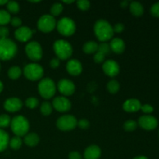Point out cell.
<instances>
[{"mask_svg": "<svg viewBox=\"0 0 159 159\" xmlns=\"http://www.w3.org/2000/svg\"><path fill=\"white\" fill-rule=\"evenodd\" d=\"M94 32L99 41L105 42L113 37V26L105 20H99L94 25Z\"/></svg>", "mask_w": 159, "mask_h": 159, "instance_id": "cell-1", "label": "cell"}, {"mask_svg": "<svg viewBox=\"0 0 159 159\" xmlns=\"http://www.w3.org/2000/svg\"><path fill=\"white\" fill-rule=\"evenodd\" d=\"M17 53V46L9 38L0 39V60L8 61L13 58Z\"/></svg>", "mask_w": 159, "mask_h": 159, "instance_id": "cell-2", "label": "cell"}, {"mask_svg": "<svg viewBox=\"0 0 159 159\" xmlns=\"http://www.w3.org/2000/svg\"><path fill=\"white\" fill-rule=\"evenodd\" d=\"M11 129L16 136L23 137L27 134L30 129V123L25 116L19 115L11 120Z\"/></svg>", "mask_w": 159, "mask_h": 159, "instance_id": "cell-3", "label": "cell"}, {"mask_svg": "<svg viewBox=\"0 0 159 159\" xmlns=\"http://www.w3.org/2000/svg\"><path fill=\"white\" fill-rule=\"evenodd\" d=\"M54 51L58 59L66 60L71 56L73 49L69 42L65 40H58L54 42Z\"/></svg>", "mask_w": 159, "mask_h": 159, "instance_id": "cell-4", "label": "cell"}, {"mask_svg": "<svg viewBox=\"0 0 159 159\" xmlns=\"http://www.w3.org/2000/svg\"><path fill=\"white\" fill-rule=\"evenodd\" d=\"M38 92L45 99H49L54 96L56 86L54 81L49 78H45L40 81L38 84Z\"/></svg>", "mask_w": 159, "mask_h": 159, "instance_id": "cell-5", "label": "cell"}, {"mask_svg": "<svg viewBox=\"0 0 159 159\" xmlns=\"http://www.w3.org/2000/svg\"><path fill=\"white\" fill-rule=\"evenodd\" d=\"M57 29L59 34L65 37L73 35L75 32L76 26L75 22L69 17H63L57 22Z\"/></svg>", "mask_w": 159, "mask_h": 159, "instance_id": "cell-6", "label": "cell"}, {"mask_svg": "<svg viewBox=\"0 0 159 159\" xmlns=\"http://www.w3.org/2000/svg\"><path fill=\"white\" fill-rule=\"evenodd\" d=\"M23 74L26 79L30 81L40 80L43 75V68L38 64L31 63L24 67Z\"/></svg>", "mask_w": 159, "mask_h": 159, "instance_id": "cell-7", "label": "cell"}, {"mask_svg": "<svg viewBox=\"0 0 159 159\" xmlns=\"http://www.w3.org/2000/svg\"><path fill=\"white\" fill-rule=\"evenodd\" d=\"M78 120L72 115H64L57 119L56 125L61 131H70L77 126Z\"/></svg>", "mask_w": 159, "mask_h": 159, "instance_id": "cell-8", "label": "cell"}, {"mask_svg": "<svg viewBox=\"0 0 159 159\" xmlns=\"http://www.w3.org/2000/svg\"><path fill=\"white\" fill-rule=\"evenodd\" d=\"M25 51L27 57L34 61H40L43 55L41 46L37 41H32L27 43L25 48Z\"/></svg>", "mask_w": 159, "mask_h": 159, "instance_id": "cell-9", "label": "cell"}, {"mask_svg": "<svg viewBox=\"0 0 159 159\" xmlns=\"http://www.w3.org/2000/svg\"><path fill=\"white\" fill-rule=\"evenodd\" d=\"M56 20L51 15H43L40 17L37 22V27L39 30L43 33H50L55 28Z\"/></svg>", "mask_w": 159, "mask_h": 159, "instance_id": "cell-10", "label": "cell"}, {"mask_svg": "<svg viewBox=\"0 0 159 159\" xmlns=\"http://www.w3.org/2000/svg\"><path fill=\"white\" fill-rule=\"evenodd\" d=\"M158 120L155 116L150 115H144L138 120V124L141 128L146 130H155L158 126Z\"/></svg>", "mask_w": 159, "mask_h": 159, "instance_id": "cell-11", "label": "cell"}, {"mask_svg": "<svg viewBox=\"0 0 159 159\" xmlns=\"http://www.w3.org/2000/svg\"><path fill=\"white\" fill-rule=\"evenodd\" d=\"M52 107L60 113H65L70 110L71 103L65 96H58L54 99L52 102Z\"/></svg>", "mask_w": 159, "mask_h": 159, "instance_id": "cell-12", "label": "cell"}, {"mask_svg": "<svg viewBox=\"0 0 159 159\" xmlns=\"http://www.w3.org/2000/svg\"><path fill=\"white\" fill-rule=\"evenodd\" d=\"M57 89L62 95L65 96H69L75 93V85L69 79H63L58 82Z\"/></svg>", "mask_w": 159, "mask_h": 159, "instance_id": "cell-13", "label": "cell"}, {"mask_svg": "<svg viewBox=\"0 0 159 159\" xmlns=\"http://www.w3.org/2000/svg\"><path fill=\"white\" fill-rule=\"evenodd\" d=\"M102 70L107 75L110 77H115L119 74L120 66L115 61L108 60L102 65Z\"/></svg>", "mask_w": 159, "mask_h": 159, "instance_id": "cell-14", "label": "cell"}, {"mask_svg": "<svg viewBox=\"0 0 159 159\" xmlns=\"http://www.w3.org/2000/svg\"><path fill=\"white\" fill-rule=\"evenodd\" d=\"M34 30L27 26H20L15 31V37L20 42H26L32 37Z\"/></svg>", "mask_w": 159, "mask_h": 159, "instance_id": "cell-15", "label": "cell"}, {"mask_svg": "<svg viewBox=\"0 0 159 159\" xmlns=\"http://www.w3.org/2000/svg\"><path fill=\"white\" fill-rule=\"evenodd\" d=\"M23 107V102L19 98L12 97L6 99L4 102V108L6 111L15 113L19 111Z\"/></svg>", "mask_w": 159, "mask_h": 159, "instance_id": "cell-16", "label": "cell"}, {"mask_svg": "<svg viewBox=\"0 0 159 159\" xmlns=\"http://www.w3.org/2000/svg\"><path fill=\"white\" fill-rule=\"evenodd\" d=\"M67 71L72 76H78L82 73V65L79 61L76 59L70 60L66 65Z\"/></svg>", "mask_w": 159, "mask_h": 159, "instance_id": "cell-17", "label": "cell"}, {"mask_svg": "<svg viewBox=\"0 0 159 159\" xmlns=\"http://www.w3.org/2000/svg\"><path fill=\"white\" fill-rule=\"evenodd\" d=\"M141 102L137 99H127L123 105V108L127 113H135L141 110Z\"/></svg>", "mask_w": 159, "mask_h": 159, "instance_id": "cell-18", "label": "cell"}, {"mask_svg": "<svg viewBox=\"0 0 159 159\" xmlns=\"http://www.w3.org/2000/svg\"><path fill=\"white\" fill-rule=\"evenodd\" d=\"M101 156L100 148L97 145H90L84 152L85 159H99Z\"/></svg>", "mask_w": 159, "mask_h": 159, "instance_id": "cell-19", "label": "cell"}, {"mask_svg": "<svg viewBox=\"0 0 159 159\" xmlns=\"http://www.w3.org/2000/svg\"><path fill=\"white\" fill-rule=\"evenodd\" d=\"M110 46L111 51L116 54H122L125 50V43L122 39L118 38V37L112 39Z\"/></svg>", "mask_w": 159, "mask_h": 159, "instance_id": "cell-20", "label": "cell"}, {"mask_svg": "<svg viewBox=\"0 0 159 159\" xmlns=\"http://www.w3.org/2000/svg\"><path fill=\"white\" fill-rule=\"evenodd\" d=\"M40 141V138L36 133H30L25 135L24 143L29 147H34L37 145Z\"/></svg>", "mask_w": 159, "mask_h": 159, "instance_id": "cell-21", "label": "cell"}, {"mask_svg": "<svg viewBox=\"0 0 159 159\" xmlns=\"http://www.w3.org/2000/svg\"><path fill=\"white\" fill-rule=\"evenodd\" d=\"M130 12L135 16H141L144 13V7L138 2H132L130 5Z\"/></svg>", "mask_w": 159, "mask_h": 159, "instance_id": "cell-22", "label": "cell"}, {"mask_svg": "<svg viewBox=\"0 0 159 159\" xmlns=\"http://www.w3.org/2000/svg\"><path fill=\"white\" fill-rule=\"evenodd\" d=\"M9 143V136L5 130L0 129V152H2L7 148Z\"/></svg>", "mask_w": 159, "mask_h": 159, "instance_id": "cell-23", "label": "cell"}, {"mask_svg": "<svg viewBox=\"0 0 159 159\" xmlns=\"http://www.w3.org/2000/svg\"><path fill=\"white\" fill-rule=\"evenodd\" d=\"M83 51L86 54H93L97 52L98 43L95 41H88L83 45Z\"/></svg>", "mask_w": 159, "mask_h": 159, "instance_id": "cell-24", "label": "cell"}, {"mask_svg": "<svg viewBox=\"0 0 159 159\" xmlns=\"http://www.w3.org/2000/svg\"><path fill=\"white\" fill-rule=\"evenodd\" d=\"M22 75V70L18 66H12L8 71V76L12 80L19 79Z\"/></svg>", "mask_w": 159, "mask_h": 159, "instance_id": "cell-25", "label": "cell"}, {"mask_svg": "<svg viewBox=\"0 0 159 159\" xmlns=\"http://www.w3.org/2000/svg\"><path fill=\"white\" fill-rule=\"evenodd\" d=\"M11 16L8 11L0 9V26H5L10 23Z\"/></svg>", "mask_w": 159, "mask_h": 159, "instance_id": "cell-26", "label": "cell"}, {"mask_svg": "<svg viewBox=\"0 0 159 159\" xmlns=\"http://www.w3.org/2000/svg\"><path fill=\"white\" fill-rule=\"evenodd\" d=\"M22 144H23V141H22L21 138L18 136H15L13 137V138H11V139L9 140V143L11 148L13 149V150L15 151L19 150V149L21 148Z\"/></svg>", "mask_w": 159, "mask_h": 159, "instance_id": "cell-27", "label": "cell"}, {"mask_svg": "<svg viewBox=\"0 0 159 159\" xmlns=\"http://www.w3.org/2000/svg\"><path fill=\"white\" fill-rule=\"evenodd\" d=\"M6 7H7L8 12L9 13L16 14L20 11V5H19L18 2L15 1L8 2L7 4H6Z\"/></svg>", "mask_w": 159, "mask_h": 159, "instance_id": "cell-28", "label": "cell"}, {"mask_svg": "<svg viewBox=\"0 0 159 159\" xmlns=\"http://www.w3.org/2000/svg\"><path fill=\"white\" fill-rule=\"evenodd\" d=\"M53 111V107L49 102H43L40 106V113L43 116H49Z\"/></svg>", "mask_w": 159, "mask_h": 159, "instance_id": "cell-29", "label": "cell"}, {"mask_svg": "<svg viewBox=\"0 0 159 159\" xmlns=\"http://www.w3.org/2000/svg\"><path fill=\"white\" fill-rule=\"evenodd\" d=\"M107 89L111 94H115L120 89V84L116 80H111L107 84Z\"/></svg>", "mask_w": 159, "mask_h": 159, "instance_id": "cell-30", "label": "cell"}, {"mask_svg": "<svg viewBox=\"0 0 159 159\" xmlns=\"http://www.w3.org/2000/svg\"><path fill=\"white\" fill-rule=\"evenodd\" d=\"M62 11H63V6L61 3H54L51 8V15L54 17L57 16L61 13Z\"/></svg>", "mask_w": 159, "mask_h": 159, "instance_id": "cell-31", "label": "cell"}, {"mask_svg": "<svg viewBox=\"0 0 159 159\" xmlns=\"http://www.w3.org/2000/svg\"><path fill=\"white\" fill-rule=\"evenodd\" d=\"M11 118L7 114L0 115V128H6L10 126Z\"/></svg>", "mask_w": 159, "mask_h": 159, "instance_id": "cell-32", "label": "cell"}, {"mask_svg": "<svg viewBox=\"0 0 159 159\" xmlns=\"http://www.w3.org/2000/svg\"><path fill=\"white\" fill-rule=\"evenodd\" d=\"M137 127H138V124H137L136 121L132 120H127L124 123V128L126 131L131 132L134 131V130H136Z\"/></svg>", "mask_w": 159, "mask_h": 159, "instance_id": "cell-33", "label": "cell"}, {"mask_svg": "<svg viewBox=\"0 0 159 159\" xmlns=\"http://www.w3.org/2000/svg\"><path fill=\"white\" fill-rule=\"evenodd\" d=\"M99 52H101L102 54H103L104 55H107V54H110L111 52V49H110V46L109 43H105V42H102V43L98 45V51Z\"/></svg>", "mask_w": 159, "mask_h": 159, "instance_id": "cell-34", "label": "cell"}, {"mask_svg": "<svg viewBox=\"0 0 159 159\" xmlns=\"http://www.w3.org/2000/svg\"><path fill=\"white\" fill-rule=\"evenodd\" d=\"M26 107L30 109H34L39 105V101L37 98L35 97H29L25 101Z\"/></svg>", "mask_w": 159, "mask_h": 159, "instance_id": "cell-35", "label": "cell"}, {"mask_svg": "<svg viewBox=\"0 0 159 159\" xmlns=\"http://www.w3.org/2000/svg\"><path fill=\"white\" fill-rule=\"evenodd\" d=\"M77 6L81 10L85 11L89 9L90 2L88 0H79L77 2Z\"/></svg>", "mask_w": 159, "mask_h": 159, "instance_id": "cell-36", "label": "cell"}, {"mask_svg": "<svg viewBox=\"0 0 159 159\" xmlns=\"http://www.w3.org/2000/svg\"><path fill=\"white\" fill-rule=\"evenodd\" d=\"M77 126H79L81 129H83V130H86L89 127L90 124L88 120L86 119H81L80 120L78 121Z\"/></svg>", "mask_w": 159, "mask_h": 159, "instance_id": "cell-37", "label": "cell"}, {"mask_svg": "<svg viewBox=\"0 0 159 159\" xmlns=\"http://www.w3.org/2000/svg\"><path fill=\"white\" fill-rule=\"evenodd\" d=\"M93 58H94V61L96 62V63L100 64L102 63V62L104 61V60H105V55H104L103 54H102L101 52L97 51V52L95 54Z\"/></svg>", "mask_w": 159, "mask_h": 159, "instance_id": "cell-38", "label": "cell"}, {"mask_svg": "<svg viewBox=\"0 0 159 159\" xmlns=\"http://www.w3.org/2000/svg\"><path fill=\"white\" fill-rule=\"evenodd\" d=\"M151 13L153 16L159 18V2L155 3L151 8Z\"/></svg>", "mask_w": 159, "mask_h": 159, "instance_id": "cell-39", "label": "cell"}, {"mask_svg": "<svg viewBox=\"0 0 159 159\" xmlns=\"http://www.w3.org/2000/svg\"><path fill=\"white\" fill-rule=\"evenodd\" d=\"M9 34V29L5 26H0V39L7 38Z\"/></svg>", "mask_w": 159, "mask_h": 159, "instance_id": "cell-40", "label": "cell"}, {"mask_svg": "<svg viewBox=\"0 0 159 159\" xmlns=\"http://www.w3.org/2000/svg\"><path fill=\"white\" fill-rule=\"evenodd\" d=\"M10 23L12 24V26L14 27H20L22 25V20L21 19L19 18V17H13V18H11Z\"/></svg>", "mask_w": 159, "mask_h": 159, "instance_id": "cell-41", "label": "cell"}, {"mask_svg": "<svg viewBox=\"0 0 159 159\" xmlns=\"http://www.w3.org/2000/svg\"><path fill=\"white\" fill-rule=\"evenodd\" d=\"M141 110L144 112V113H147V114H149V113H152L153 112L154 108L149 104H144V105H141Z\"/></svg>", "mask_w": 159, "mask_h": 159, "instance_id": "cell-42", "label": "cell"}, {"mask_svg": "<svg viewBox=\"0 0 159 159\" xmlns=\"http://www.w3.org/2000/svg\"><path fill=\"white\" fill-rule=\"evenodd\" d=\"M113 32L114 33H121L124 31V25L123 23H116L114 25V26L113 27Z\"/></svg>", "mask_w": 159, "mask_h": 159, "instance_id": "cell-43", "label": "cell"}, {"mask_svg": "<svg viewBox=\"0 0 159 159\" xmlns=\"http://www.w3.org/2000/svg\"><path fill=\"white\" fill-rule=\"evenodd\" d=\"M50 65L52 68L55 69V68H58L59 65H60V60L58 58H53L52 60L50 62Z\"/></svg>", "mask_w": 159, "mask_h": 159, "instance_id": "cell-44", "label": "cell"}, {"mask_svg": "<svg viewBox=\"0 0 159 159\" xmlns=\"http://www.w3.org/2000/svg\"><path fill=\"white\" fill-rule=\"evenodd\" d=\"M69 159H82V155L78 152H71L68 155Z\"/></svg>", "mask_w": 159, "mask_h": 159, "instance_id": "cell-45", "label": "cell"}, {"mask_svg": "<svg viewBox=\"0 0 159 159\" xmlns=\"http://www.w3.org/2000/svg\"><path fill=\"white\" fill-rule=\"evenodd\" d=\"M8 1L6 0H0V6H3V5H6L7 4Z\"/></svg>", "mask_w": 159, "mask_h": 159, "instance_id": "cell-46", "label": "cell"}, {"mask_svg": "<svg viewBox=\"0 0 159 159\" xmlns=\"http://www.w3.org/2000/svg\"><path fill=\"white\" fill-rule=\"evenodd\" d=\"M133 159H148V158H147V157H145V156H142V155H141V156L135 157V158H133Z\"/></svg>", "mask_w": 159, "mask_h": 159, "instance_id": "cell-47", "label": "cell"}, {"mask_svg": "<svg viewBox=\"0 0 159 159\" xmlns=\"http://www.w3.org/2000/svg\"><path fill=\"white\" fill-rule=\"evenodd\" d=\"M127 3H128L127 1L123 2L121 3V6H122V7H126V6H127Z\"/></svg>", "mask_w": 159, "mask_h": 159, "instance_id": "cell-48", "label": "cell"}, {"mask_svg": "<svg viewBox=\"0 0 159 159\" xmlns=\"http://www.w3.org/2000/svg\"><path fill=\"white\" fill-rule=\"evenodd\" d=\"M63 2L65 3V4H71V3L74 2V1L73 0H71V1H63Z\"/></svg>", "mask_w": 159, "mask_h": 159, "instance_id": "cell-49", "label": "cell"}, {"mask_svg": "<svg viewBox=\"0 0 159 159\" xmlns=\"http://www.w3.org/2000/svg\"><path fill=\"white\" fill-rule=\"evenodd\" d=\"M2 90H3V84H2V82L0 81V93H1Z\"/></svg>", "mask_w": 159, "mask_h": 159, "instance_id": "cell-50", "label": "cell"}, {"mask_svg": "<svg viewBox=\"0 0 159 159\" xmlns=\"http://www.w3.org/2000/svg\"><path fill=\"white\" fill-rule=\"evenodd\" d=\"M0 68H1V65H0Z\"/></svg>", "mask_w": 159, "mask_h": 159, "instance_id": "cell-51", "label": "cell"}]
</instances>
